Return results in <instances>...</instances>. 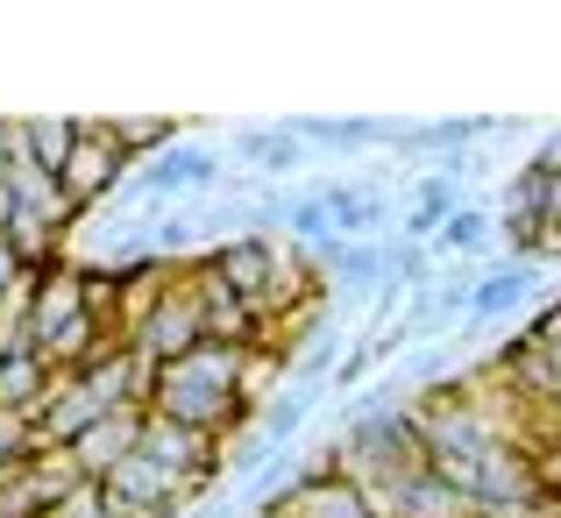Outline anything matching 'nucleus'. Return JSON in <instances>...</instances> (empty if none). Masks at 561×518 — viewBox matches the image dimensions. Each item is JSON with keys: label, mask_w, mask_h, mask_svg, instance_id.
I'll use <instances>...</instances> for the list:
<instances>
[{"label": "nucleus", "mask_w": 561, "mask_h": 518, "mask_svg": "<svg viewBox=\"0 0 561 518\" xmlns=\"http://www.w3.org/2000/svg\"><path fill=\"white\" fill-rule=\"evenodd\" d=\"M122 171H128V150L107 136V122H85L79 150H71V164L57 171V199H65V220H79L93 199H107Z\"/></svg>", "instance_id": "nucleus-1"}, {"label": "nucleus", "mask_w": 561, "mask_h": 518, "mask_svg": "<svg viewBox=\"0 0 561 518\" xmlns=\"http://www.w3.org/2000/svg\"><path fill=\"white\" fill-rule=\"evenodd\" d=\"M214 177H220L214 150H164V157H150V164L136 171V192L164 199V192H199V185H214Z\"/></svg>", "instance_id": "nucleus-2"}, {"label": "nucleus", "mask_w": 561, "mask_h": 518, "mask_svg": "<svg viewBox=\"0 0 561 518\" xmlns=\"http://www.w3.org/2000/svg\"><path fill=\"white\" fill-rule=\"evenodd\" d=\"M214 270L228 277L249 306H263V299H271V285H277V263H271V249H263V242H220L214 249Z\"/></svg>", "instance_id": "nucleus-3"}, {"label": "nucleus", "mask_w": 561, "mask_h": 518, "mask_svg": "<svg viewBox=\"0 0 561 518\" xmlns=\"http://www.w3.org/2000/svg\"><path fill=\"white\" fill-rule=\"evenodd\" d=\"M242 157H249L256 171H291V164H299L291 136H271V128H242Z\"/></svg>", "instance_id": "nucleus-4"}, {"label": "nucleus", "mask_w": 561, "mask_h": 518, "mask_svg": "<svg viewBox=\"0 0 561 518\" xmlns=\"http://www.w3.org/2000/svg\"><path fill=\"white\" fill-rule=\"evenodd\" d=\"M107 136L136 157V150H150V142H171V136H179V122H107Z\"/></svg>", "instance_id": "nucleus-5"}, {"label": "nucleus", "mask_w": 561, "mask_h": 518, "mask_svg": "<svg viewBox=\"0 0 561 518\" xmlns=\"http://www.w3.org/2000/svg\"><path fill=\"white\" fill-rule=\"evenodd\" d=\"M299 412H306V398H285V405L271 412V440H285L291 426H299Z\"/></svg>", "instance_id": "nucleus-6"}, {"label": "nucleus", "mask_w": 561, "mask_h": 518, "mask_svg": "<svg viewBox=\"0 0 561 518\" xmlns=\"http://www.w3.org/2000/svg\"><path fill=\"white\" fill-rule=\"evenodd\" d=\"M0 299H8V285H0Z\"/></svg>", "instance_id": "nucleus-7"}]
</instances>
